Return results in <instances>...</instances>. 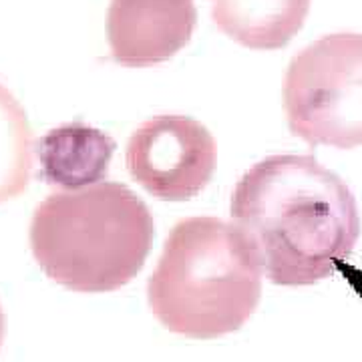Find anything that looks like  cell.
<instances>
[{
  "mask_svg": "<svg viewBox=\"0 0 362 362\" xmlns=\"http://www.w3.org/2000/svg\"><path fill=\"white\" fill-rule=\"evenodd\" d=\"M308 11L310 0H214L211 21L242 47L278 51L300 33Z\"/></svg>",
  "mask_w": 362,
  "mask_h": 362,
  "instance_id": "cell-8",
  "label": "cell"
},
{
  "mask_svg": "<svg viewBox=\"0 0 362 362\" xmlns=\"http://www.w3.org/2000/svg\"><path fill=\"white\" fill-rule=\"evenodd\" d=\"M232 220L278 286L332 276L361 235L349 185L312 156H272L252 165L233 189Z\"/></svg>",
  "mask_w": 362,
  "mask_h": 362,
  "instance_id": "cell-1",
  "label": "cell"
},
{
  "mask_svg": "<svg viewBox=\"0 0 362 362\" xmlns=\"http://www.w3.org/2000/svg\"><path fill=\"white\" fill-rule=\"evenodd\" d=\"M153 238L149 207L113 181L49 195L30 223V247L45 274L85 294L129 284L145 266Z\"/></svg>",
  "mask_w": 362,
  "mask_h": 362,
  "instance_id": "cell-2",
  "label": "cell"
},
{
  "mask_svg": "<svg viewBox=\"0 0 362 362\" xmlns=\"http://www.w3.org/2000/svg\"><path fill=\"white\" fill-rule=\"evenodd\" d=\"M262 262L233 223L180 221L147 284L157 320L175 334L218 338L240 330L262 296Z\"/></svg>",
  "mask_w": 362,
  "mask_h": 362,
  "instance_id": "cell-3",
  "label": "cell"
},
{
  "mask_svg": "<svg viewBox=\"0 0 362 362\" xmlns=\"http://www.w3.org/2000/svg\"><path fill=\"white\" fill-rule=\"evenodd\" d=\"M218 147L211 133L192 117L147 119L127 143L131 177L163 202H187L216 171Z\"/></svg>",
  "mask_w": 362,
  "mask_h": 362,
  "instance_id": "cell-5",
  "label": "cell"
},
{
  "mask_svg": "<svg viewBox=\"0 0 362 362\" xmlns=\"http://www.w3.org/2000/svg\"><path fill=\"white\" fill-rule=\"evenodd\" d=\"M2 338H4V314L0 308V346H2Z\"/></svg>",
  "mask_w": 362,
  "mask_h": 362,
  "instance_id": "cell-10",
  "label": "cell"
},
{
  "mask_svg": "<svg viewBox=\"0 0 362 362\" xmlns=\"http://www.w3.org/2000/svg\"><path fill=\"white\" fill-rule=\"evenodd\" d=\"M33 173V129L25 109L0 85V204L25 192Z\"/></svg>",
  "mask_w": 362,
  "mask_h": 362,
  "instance_id": "cell-9",
  "label": "cell"
},
{
  "mask_svg": "<svg viewBox=\"0 0 362 362\" xmlns=\"http://www.w3.org/2000/svg\"><path fill=\"white\" fill-rule=\"evenodd\" d=\"M284 109L290 131L308 145H362V35H326L294 54Z\"/></svg>",
  "mask_w": 362,
  "mask_h": 362,
  "instance_id": "cell-4",
  "label": "cell"
},
{
  "mask_svg": "<svg viewBox=\"0 0 362 362\" xmlns=\"http://www.w3.org/2000/svg\"><path fill=\"white\" fill-rule=\"evenodd\" d=\"M197 25L194 0H111L107 37L119 65L153 66L192 40Z\"/></svg>",
  "mask_w": 362,
  "mask_h": 362,
  "instance_id": "cell-6",
  "label": "cell"
},
{
  "mask_svg": "<svg viewBox=\"0 0 362 362\" xmlns=\"http://www.w3.org/2000/svg\"><path fill=\"white\" fill-rule=\"evenodd\" d=\"M37 153L42 180L73 192L107 177L115 141L85 123H66L40 139Z\"/></svg>",
  "mask_w": 362,
  "mask_h": 362,
  "instance_id": "cell-7",
  "label": "cell"
}]
</instances>
